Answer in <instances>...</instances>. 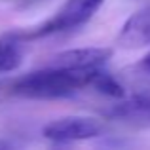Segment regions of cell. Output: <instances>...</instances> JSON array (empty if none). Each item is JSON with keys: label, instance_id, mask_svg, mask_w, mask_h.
Here are the masks:
<instances>
[{"label": "cell", "instance_id": "1", "mask_svg": "<svg viewBox=\"0 0 150 150\" xmlns=\"http://www.w3.org/2000/svg\"><path fill=\"white\" fill-rule=\"evenodd\" d=\"M103 69V67H101ZM99 69H63L53 67L46 70H36L19 78L13 84V93L30 99H57L78 91L80 88L91 84V78Z\"/></svg>", "mask_w": 150, "mask_h": 150}, {"label": "cell", "instance_id": "2", "mask_svg": "<svg viewBox=\"0 0 150 150\" xmlns=\"http://www.w3.org/2000/svg\"><path fill=\"white\" fill-rule=\"evenodd\" d=\"M103 2L105 0H69L50 21H46L40 29L29 34L27 38H38V36H46V34H53L59 33V30L84 25L86 21H89L93 17V13L101 8Z\"/></svg>", "mask_w": 150, "mask_h": 150}, {"label": "cell", "instance_id": "3", "mask_svg": "<svg viewBox=\"0 0 150 150\" xmlns=\"http://www.w3.org/2000/svg\"><path fill=\"white\" fill-rule=\"evenodd\" d=\"M103 131V124L88 116H69L53 120L42 129L46 139L53 143H74V141L93 139Z\"/></svg>", "mask_w": 150, "mask_h": 150}, {"label": "cell", "instance_id": "4", "mask_svg": "<svg viewBox=\"0 0 150 150\" xmlns=\"http://www.w3.org/2000/svg\"><path fill=\"white\" fill-rule=\"evenodd\" d=\"M118 44L124 50H139L150 46V6L135 11L118 34Z\"/></svg>", "mask_w": 150, "mask_h": 150}, {"label": "cell", "instance_id": "5", "mask_svg": "<svg viewBox=\"0 0 150 150\" xmlns=\"http://www.w3.org/2000/svg\"><path fill=\"white\" fill-rule=\"evenodd\" d=\"M110 57H112L110 48L67 50L55 57V67H63V69H101Z\"/></svg>", "mask_w": 150, "mask_h": 150}, {"label": "cell", "instance_id": "6", "mask_svg": "<svg viewBox=\"0 0 150 150\" xmlns=\"http://www.w3.org/2000/svg\"><path fill=\"white\" fill-rule=\"evenodd\" d=\"M114 118H139V120H150V89H143L131 95L127 101H122L110 110Z\"/></svg>", "mask_w": 150, "mask_h": 150}, {"label": "cell", "instance_id": "7", "mask_svg": "<svg viewBox=\"0 0 150 150\" xmlns=\"http://www.w3.org/2000/svg\"><path fill=\"white\" fill-rule=\"evenodd\" d=\"M23 63V51L13 38H2L0 40V74L11 72L19 69Z\"/></svg>", "mask_w": 150, "mask_h": 150}, {"label": "cell", "instance_id": "8", "mask_svg": "<svg viewBox=\"0 0 150 150\" xmlns=\"http://www.w3.org/2000/svg\"><path fill=\"white\" fill-rule=\"evenodd\" d=\"M89 86H93L99 93H103V95H106V97H112V99H124L125 97V91H124V88H122V84L112 74L105 72L103 69H99L95 72V76L91 78V84Z\"/></svg>", "mask_w": 150, "mask_h": 150}, {"label": "cell", "instance_id": "9", "mask_svg": "<svg viewBox=\"0 0 150 150\" xmlns=\"http://www.w3.org/2000/svg\"><path fill=\"white\" fill-rule=\"evenodd\" d=\"M143 67H144V70H146V72H150V53L143 59Z\"/></svg>", "mask_w": 150, "mask_h": 150}]
</instances>
